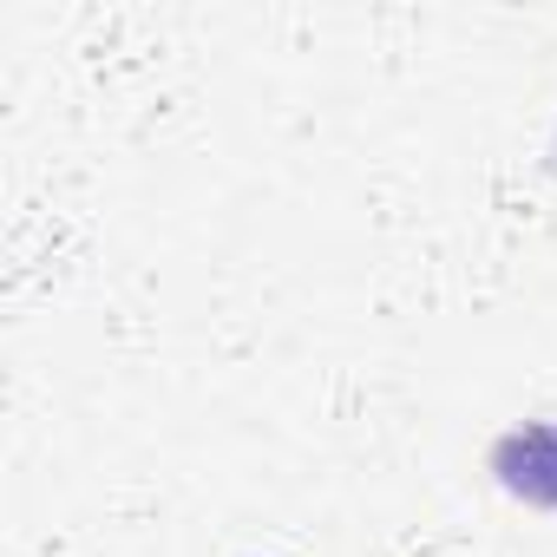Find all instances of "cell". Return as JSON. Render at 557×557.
Returning a JSON list of instances; mask_svg holds the SVG:
<instances>
[{"label":"cell","instance_id":"obj_1","mask_svg":"<svg viewBox=\"0 0 557 557\" xmlns=\"http://www.w3.org/2000/svg\"><path fill=\"white\" fill-rule=\"evenodd\" d=\"M492 472L505 492H518L524 505H557V426L537 420V426H518L498 440L492 453Z\"/></svg>","mask_w":557,"mask_h":557}]
</instances>
